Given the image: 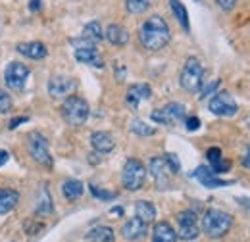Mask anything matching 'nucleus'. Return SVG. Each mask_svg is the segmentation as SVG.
<instances>
[{"label": "nucleus", "mask_w": 250, "mask_h": 242, "mask_svg": "<svg viewBox=\"0 0 250 242\" xmlns=\"http://www.w3.org/2000/svg\"><path fill=\"white\" fill-rule=\"evenodd\" d=\"M18 52L23 54L25 58H31V60H42V58H46L48 48L39 40H29V42L18 44Z\"/></svg>", "instance_id": "f3484780"}, {"label": "nucleus", "mask_w": 250, "mask_h": 242, "mask_svg": "<svg viewBox=\"0 0 250 242\" xmlns=\"http://www.w3.org/2000/svg\"><path fill=\"white\" fill-rule=\"evenodd\" d=\"M60 110H62L63 121H65L67 125H71V127H81V125H85V121L89 120V114H91L87 100L81 98V96H75V94H71V96H67V98L63 100Z\"/></svg>", "instance_id": "7ed1b4c3"}, {"label": "nucleus", "mask_w": 250, "mask_h": 242, "mask_svg": "<svg viewBox=\"0 0 250 242\" xmlns=\"http://www.w3.org/2000/svg\"><path fill=\"white\" fill-rule=\"evenodd\" d=\"M166 158V161H167V165H169V169H171V173L175 175V173H179V169H181V163H179V158L175 156V154H166L164 156Z\"/></svg>", "instance_id": "473e14b6"}, {"label": "nucleus", "mask_w": 250, "mask_h": 242, "mask_svg": "<svg viewBox=\"0 0 250 242\" xmlns=\"http://www.w3.org/2000/svg\"><path fill=\"white\" fill-rule=\"evenodd\" d=\"M54 210V204H52V198H50V192L46 188V184H42L39 188V198H37V208L35 213L37 217H48Z\"/></svg>", "instance_id": "4be33fe9"}, {"label": "nucleus", "mask_w": 250, "mask_h": 242, "mask_svg": "<svg viewBox=\"0 0 250 242\" xmlns=\"http://www.w3.org/2000/svg\"><path fill=\"white\" fill-rule=\"evenodd\" d=\"M233 227V217L223 210L210 208L202 215V233L208 235L210 239H221L229 233Z\"/></svg>", "instance_id": "f03ea898"}, {"label": "nucleus", "mask_w": 250, "mask_h": 242, "mask_svg": "<svg viewBox=\"0 0 250 242\" xmlns=\"http://www.w3.org/2000/svg\"><path fill=\"white\" fill-rule=\"evenodd\" d=\"M20 202V192L14 188H0V215L10 213Z\"/></svg>", "instance_id": "5701e85b"}, {"label": "nucleus", "mask_w": 250, "mask_h": 242, "mask_svg": "<svg viewBox=\"0 0 250 242\" xmlns=\"http://www.w3.org/2000/svg\"><path fill=\"white\" fill-rule=\"evenodd\" d=\"M150 118H152V121H156V123L173 127V125L183 123V121L187 120V108L183 104H179V102H169L164 108L154 110L150 114Z\"/></svg>", "instance_id": "0eeeda50"}, {"label": "nucleus", "mask_w": 250, "mask_h": 242, "mask_svg": "<svg viewBox=\"0 0 250 242\" xmlns=\"http://www.w3.org/2000/svg\"><path fill=\"white\" fill-rule=\"evenodd\" d=\"M148 231V223L141 221L139 217H131L129 221H125L122 227V235L125 241H141Z\"/></svg>", "instance_id": "2eb2a0df"}, {"label": "nucleus", "mask_w": 250, "mask_h": 242, "mask_svg": "<svg viewBox=\"0 0 250 242\" xmlns=\"http://www.w3.org/2000/svg\"><path fill=\"white\" fill-rule=\"evenodd\" d=\"M29 67L25 63H20V61H12L6 71H4V81H6V87L10 91H23L25 89V83L29 79Z\"/></svg>", "instance_id": "1a4fd4ad"}, {"label": "nucleus", "mask_w": 250, "mask_h": 242, "mask_svg": "<svg viewBox=\"0 0 250 242\" xmlns=\"http://www.w3.org/2000/svg\"><path fill=\"white\" fill-rule=\"evenodd\" d=\"M91 192H93L96 198H100V200H114L118 194L116 192H108V190H102V188H98L96 184H91Z\"/></svg>", "instance_id": "2f4dec72"}, {"label": "nucleus", "mask_w": 250, "mask_h": 242, "mask_svg": "<svg viewBox=\"0 0 250 242\" xmlns=\"http://www.w3.org/2000/svg\"><path fill=\"white\" fill-rule=\"evenodd\" d=\"M129 129H131V133H135V135H139V137H152V135H156V127L146 125L145 121H141V120L131 121Z\"/></svg>", "instance_id": "c85d7f7f"}, {"label": "nucleus", "mask_w": 250, "mask_h": 242, "mask_svg": "<svg viewBox=\"0 0 250 242\" xmlns=\"http://www.w3.org/2000/svg\"><path fill=\"white\" fill-rule=\"evenodd\" d=\"M150 96H152V89H150L148 85L137 83V85H131L129 91H127V104H129L133 110H137L139 104H141L143 100H148Z\"/></svg>", "instance_id": "dca6fc26"}, {"label": "nucleus", "mask_w": 250, "mask_h": 242, "mask_svg": "<svg viewBox=\"0 0 250 242\" xmlns=\"http://www.w3.org/2000/svg\"><path fill=\"white\" fill-rule=\"evenodd\" d=\"M239 202H241L243 206H249V208H250V200H249V198H239Z\"/></svg>", "instance_id": "a19ab883"}, {"label": "nucleus", "mask_w": 250, "mask_h": 242, "mask_svg": "<svg viewBox=\"0 0 250 242\" xmlns=\"http://www.w3.org/2000/svg\"><path fill=\"white\" fill-rule=\"evenodd\" d=\"M75 89H77V81L67 75H52L48 81V94L54 100H60V98L65 100L75 92Z\"/></svg>", "instance_id": "f8f14e48"}, {"label": "nucleus", "mask_w": 250, "mask_h": 242, "mask_svg": "<svg viewBox=\"0 0 250 242\" xmlns=\"http://www.w3.org/2000/svg\"><path fill=\"white\" fill-rule=\"evenodd\" d=\"M185 125H187V131H198L200 129V120L196 116H192V118L185 120Z\"/></svg>", "instance_id": "f704fd0d"}, {"label": "nucleus", "mask_w": 250, "mask_h": 242, "mask_svg": "<svg viewBox=\"0 0 250 242\" xmlns=\"http://www.w3.org/2000/svg\"><path fill=\"white\" fill-rule=\"evenodd\" d=\"M146 181V167L141 160L137 158H129L125 161L124 169H122V182L127 190H141Z\"/></svg>", "instance_id": "39448f33"}, {"label": "nucleus", "mask_w": 250, "mask_h": 242, "mask_svg": "<svg viewBox=\"0 0 250 242\" xmlns=\"http://www.w3.org/2000/svg\"><path fill=\"white\" fill-rule=\"evenodd\" d=\"M27 150H29L31 158L37 163H41V165H44L48 169L54 165V160H52L50 150H48V141L41 133L33 131V133L27 135Z\"/></svg>", "instance_id": "423d86ee"}, {"label": "nucleus", "mask_w": 250, "mask_h": 242, "mask_svg": "<svg viewBox=\"0 0 250 242\" xmlns=\"http://www.w3.org/2000/svg\"><path fill=\"white\" fill-rule=\"evenodd\" d=\"M91 144H93V148L98 154H110V152L114 150V146H116V141H114V137L110 133L96 131V133L91 135Z\"/></svg>", "instance_id": "a211bd4d"}, {"label": "nucleus", "mask_w": 250, "mask_h": 242, "mask_svg": "<svg viewBox=\"0 0 250 242\" xmlns=\"http://www.w3.org/2000/svg\"><path fill=\"white\" fill-rule=\"evenodd\" d=\"M12 96L8 94L6 91L0 89V114H6L8 110H12Z\"/></svg>", "instance_id": "7c9ffc66"}, {"label": "nucleus", "mask_w": 250, "mask_h": 242, "mask_svg": "<svg viewBox=\"0 0 250 242\" xmlns=\"http://www.w3.org/2000/svg\"><path fill=\"white\" fill-rule=\"evenodd\" d=\"M200 235L198 219L192 210H185L177 215V237L183 241H194Z\"/></svg>", "instance_id": "9b49d317"}, {"label": "nucleus", "mask_w": 250, "mask_h": 242, "mask_svg": "<svg viewBox=\"0 0 250 242\" xmlns=\"http://www.w3.org/2000/svg\"><path fill=\"white\" fill-rule=\"evenodd\" d=\"M169 39H171L169 25L162 16H150L141 25V31H139V40H141L143 48L148 52H158V50L166 48Z\"/></svg>", "instance_id": "f257e3e1"}, {"label": "nucleus", "mask_w": 250, "mask_h": 242, "mask_svg": "<svg viewBox=\"0 0 250 242\" xmlns=\"http://www.w3.org/2000/svg\"><path fill=\"white\" fill-rule=\"evenodd\" d=\"M135 217H139L141 221H145V223L150 225L156 219V208H154V204L148 202V200H139L135 204Z\"/></svg>", "instance_id": "a878e982"}, {"label": "nucleus", "mask_w": 250, "mask_h": 242, "mask_svg": "<svg viewBox=\"0 0 250 242\" xmlns=\"http://www.w3.org/2000/svg\"><path fill=\"white\" fill-rule=\"evenodd\" d=\"M83 192H85V184L81 181H77V179H67V181H63L62 194L65 200H69V202L79 200V198L83 196Z\"/></svg>", "instance_id": "393cba45"}, {"label": "nucleus", "mask_w": 250, "mask_h": 242, "mask_svg": "<svg viewBox=\"0 0 250 242\" xmlns=\"http://www.w3.org/2000/svg\"><path fill=\"white\" fill-rule=\"evenodd\" d=\"M104 39L110 44H114V46H125L129 42V33H127V29H125L124 25L112 23V25H108L106 31H104Z\"/></svg>", "instance_id": "6ab92c4d"}, {"label": "nucleus", "mask_w": 250, "mask_h": 242, "mask_svg": "<svg viewBox=\"0 0 250 242\" xmlns=\"http://www.w3.org/2000/svg\"><path fill=\"white\" fill-rule=\"evenodd\" d=\"M219 87V79L216 81H212L208 87H204V89H200V98H206V96H210L212 92H216V89Z\"/></svg>", "instance_id": "72a5a7b5"}, {"label": "nucleus", "mask_w": 250, "mask_h": 242, "mask_svg": "<svg viewBox=\"0 0 250 242\" xmlns=\"http://www.w3.org/2000/svg\"><path fill=\"white\" fill-rule=\"evenodd\" d=\"M87 242H116V233L112 227L108 225H98L89 231V235L85 237Z\"/></svg>", "instance_id": "b1692460"}, {"label": "nucleus", "mask_w": 250, "mask_h": 242, "mask_svg": "<svg viewBox=\"0 0 250 242\" xmlns=\"http://www.w3.org/2000/svg\"><path fill=\"white\" fill-rule=\"evenodd\" d=\"M148 171L152 175V179L156 182V186L162 190V188H167L171 184V169L166 161V158H152L148 161Z\"/></svg>", "instance_id": "ddd939ff"}, {"label": "nucleus", "mask_w": 250, "mask_h": 242, "mask_svg": "<svg viewBox=\"0 0 250 242\" xmlns=\"http://www.w3.org/2000/svg\"><path fill=\"white\" fill-rule=\"evenodd\" d=\"M29 120V118H25V116H21V118H16V120L10 121V129H16L18 125H21V123H25V121Z\"/></svg>", "instance_id": "58836bf2"}, {"label": "nucleus", "mask_w": 250, "mask_h": 242, "mask_svg": "<svg viewBox=\"0 0 250 242\" xmlns=\"http://www.w3.org/2000/svg\"><path fill=\"white\" fill-rule=\"evenodd\" d=\"M179 83L190 94L200 92L202 85H204V67H202L198 58H194V56L187 58L185 65H183V71H181V77H179Z\"/></svg>", "instance_id": "20e7f679"}, {"label": "nucleus", "mask_w": 250, "mask_h": 242, "mask_svg": "<svg viewBox=\"0 0 250 242\" xmlns=\"http://www.w3.org/2000/svg\"><path fill=\"white\" fill-rule=\"evenodd\" d=\"M216 2H218V6L223 12H231L235 8V4H237V0H216Z\"/></svg>", "instance_id": "c9c22d12"}, {"label": "nucleus", "mask_w": 250, "mask_h": 242, "mask_svg": "<svg viewBox=\"0 0 250 242\" xmlns=\"http://www.w3.org/2000/svg\"><path fill=\"white\" fill-rule=\"evenodd\" d=\"M206 158H208V161H210V169H212L216 175L227 173V171L231 169V161H229V160H223L221 150H219L218 146H214V148H210V150L206 152Z\"/></svg>", "instance_id": "aec40b11"}, {"label": "nucleus", "mask_w": 250, "mask_h": 242, "mask_svg": "<svg viewBox=\"0 0 250 242\" xmlns=\"http://www.w3.org/2000/svg\"><path fill=\"white\" fill-rule=\"evenodd\" d=\"M169 6H171L173 16L177 18V21L181 23V27L185 31L190 29V25H188V12H187V8L183 6V2H179V0H169Z\"/></svg>", "instance_id": "bb28decb"}, {"label": "nucleus", "mask_w": 250, "mask_h": 242, "mask_svg": "<svg viewBox=\"0 0 250 242\" xmlns=\"http://www.w3.org/2000/svg\"><path fill=\"white\" fill-rule=\"evenodd\" d=\"M152 242H177V231L167 221H158L152 229Z\"/></svg>", "instance_id": "412c9836"}, {"label": "nucleus", "mask_w": 250, "mask_h": 242, "mask_svg": "<svg viewBox=\"0 0 250 242\" xmlns=\"http://www.w3.org/2000/svg\"><path fill=\"white\" fill-rule=\"evenodd\" d=\"M208 108H210V112H212L214 116H219V118H233V116H237V112H239V106H237L235 98L225 91L216 92V94L210 98Z\"/></svg>", "instance_id": "9d476101"}, {"label": "nucleus", "mask_w": 250, "mask_h": 242, "mask_svg": "<svg viewBox=\"0 0 250 242\" xmlns=\"http://www.w3.org/2000/svg\"><path fill=\"white\" fill-rule=\"evenodd\" d=\"M83 39H87V40H91V42H100L102 39H104V29H102V25L98 23V21H91V23H87L85 27H83Z\"/></svg>", "instance_id": "cd10ccee"}, {"label": "nucleus", "mask_w": 250, "mask_h": 242, "mask_svg": "<svg viewBox=\"0 0 250 242\" xmlns=\"http://www.w3.org/2000/svg\"><path fill=\"white\" fill-rule=\"evenodd\" d=\"M29 10L31 12H41L42 10V0H31L29 2Z\"/></svg>", "instance_id": "4c0bfd02"}, {"label": "nucleus", "mask_w": 250, "mask_h": 242, "mask_svg": "<svg viewBox=\"0 0 250 242\" xmlns=\"http://www.w3.org/2000/svg\"><path fill=\"white\" fill-rule=\"evenodd\" d=\"M8 160H10V154H8L6 150H0V167H2V165H4Z\"/></svg>", "instance_id": "ea45409f"}, {"label": "nucleus", "mask_w": 250, "mask_h": 242, "mask_svg": "<svg viewBox=\"0 0 250 242\" xmlns=\"http://www.w3.org/2000/svg\"><path fill=\"white\" fill-rule=\"evenodd\" d=\"M71 44L75 46V60L93 67H104V60L96 50V44L87 39H73Z\"/></svg>", "instance_id": "6e6552de"}, {"label": "nucleus", "mask_w": 250, "mask_h": 242, "mask_svg": "<svg viewBox=\"0 0 250 242\" xmlns=\"http://www.w3.org/2000/svg\"><path fill=\"white\" fill-rule=\"evenodd\" d=\"M241 163H243L247 169H250V142H249V146H247V150H245V154H243V158H241Z\"/></svg>", "instance_id": "e433bc0d"}, {"label": "nucleus", "mask_w": 250, "mask_h": 242, "mask_svg": "<svg viewBox=\"0 0 250 242\" xmlns=\"http://www.w3.org/2000/svg\"><path fill=\"white\" fill-rule=\"evenodd\" d=\"M192 177L200 182L202 186H206V188H221V186H227V184H229V181L219 179L218 175H216L208 165H198V167L192 171Z\"/></svg>", "instance_id": "4468645a"}, {"label": "nucleus", "mask_w": 250, "mask_h": 242, "mask_svg": "<svg viewBox=\"0 0 250 242\" xmlns=\"http://www.w3.org/2000/svg\"><path fill=\"white\" fill-rule=\"evenodd\" d=\"M150 2L152 0H125V6H127V12L129 14H145L148 8H150Z\"/></svg>", "instance_id": "c756f323"}]
</instances>
